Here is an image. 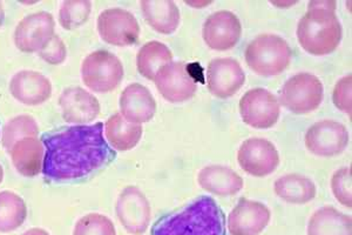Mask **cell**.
I'll list each match as a JSON object with an SVG mask.
<instances>
[{
	"label": "cell",
	"instance_id": "6da1fadb",
	"mask_svg": "<svg viewBox=\"0 0 352 235\" xmlns=\"http://www.w3.org/2000/svg\"><path fill=\"white\" fill-rule=\"evenodd\" d=\"M43 174L53 183L85 179L116 158L104 136V124L74 125L45 133Z\"/></svg>",
	"mask_w": 352,
	"mask_h": 235
},
{
	"label": "cell",
	"instance_id": "7a4b0ae2",
	"mask_svg": "<svg viewBox=\"0 0 352 235\" xmlns=\"http://www.w3.org/2000/svg\"><path fill=\"white\" fill-rule=\"evenodd\" d=\"M151 235H226V216L215 200L201 196L181 211L160 216Z\"/></svg>",
	"mask_w": 352,
	"mask_h": 235
},
{
	"label": "cell",
	"instance_id": "3957f363",
	"mask_svg": "<svg viewBox=\"0 0 352 235\" xmlns=\"http://www.w3.org/2000/svg\"><path fill=\"white\" fill-rule=\"evenodd\" d=\"M342 36V25L336 16V1H310L308 12L297 25V40L300 48L314 56H327L336 51Z\"/></svg>",
	"mask_w": 352,
	"mask_h": 235
},
{
	"label": "cell",
	"instance_id": "277c9868",
	"mask_svg": "<svg viewBox=\"0 0 352 235\" xmlns=\"http://www.w3.org/2000/svg\"><path fill=\"white\" fill-rule=\"evenodd\" d=\"M244 57L249 68L258 76H275L288 68L292 51L282 37L265 33L249 43Z\"/></svg>",
	"mask_w": 352,
	"mask_h": 235
},
{
	"label": "cell",
	"instance_id": "5b68a950",
	"mask_svg": "<svg viewBox=\"0 0 352 235\" xmlns=\"http://www.w3.org/2000/svg\"><path fill=\"white\" fill-rule=\"evenodd\" d=\"M121 60L106 50L89 53L81 65V79L85 86L98 93L116 90L124 79Z\"/></svg>",
	"mask_w": 352,
	"mask_h": 235
},
{
	"label": "cell",
	"instance_id": "8992f818",
	"mask_svg": "<svg viewBox=\"0 0 352 235\" xmlns=\"http://www.w3.org/2000/svg\"><path fill=\"white\" fill-rule=\"evenodd\" d=\"M324 96L323 84L311 73H297L285 81L280 93V105L295 114H307L320 108Z\"/></svg>",
	"mask_w": 352,
	"mask_h": 235
},
{
	"label": "cell",
	"instance_id": "52a82bcc",
	"mask_svg": "<svg viewBox=\"0 0 352 235\" xmlns=\"http://www.w3.org/2000/svg\"><path fill=\"white\" fill-rule=\"evenodd\" d=\"M98 32L101 39L113 46L135 44L140 37V25L135 16L120 8H107L98 17Z\"/></svg>",
	"mask_w": 352,
	"mask_h": 235
},
{
	"label": "cell",
	"instance_id": "ba28073f",
	"mask_svg": "<svg viewBox=\"0 0 352 235\" xmlns=\"http://www.w3.org/2000/svg\"><path fill=\"white\" fill-rule=\"evenodd\" d=\"M240 113L242 120L250 127L272 128L280 118V101L265 88H252L241 98Z\"/></svg>",
	"mask_w": 352,
	"mask_h": 235
},
{
	"label": "cell",
	"instance_id": "9c48e42d",
	"mask_svg": "<svg viewBox=\"0 0 352 235\" xmlns=\"http://www.w3.org/2000/svg\"><path fill=\"white\" fill-rule=\"evenodd\" d=\"M156 88L169 103H184L194 96L197 84L189 72L188 66L182 61H172L164 65L156 73Z\"/></svg>",
	"mask_w": 352,
	"mask_h": 235
},
{
	"label": "cell",
	"instance_id": "30bf717a",
	"mask_svg": "<svg viewBox=\"0 0 352 235\" xmlns=\"http://www.w3.org/2000/svg\"><path fill=\"white\" fill-rule=\"evenodd\" d=\"M116 212L118 219L129 234L141 235L148 229L151 205L135 186H129L121 192L116 200Z\"/></svg>",
	"mask_w": 352,
	"mask_h": 235
},
{
	"label": "cell",
	"instance_id": "8fae6325",
	"mask_svg": "<svg viewBox=\"0 0 352 235\" xmlns=\"http://www.w3.org/2000/svg\"><path fill=\"white\" fill-rule=\"evenodd\" d=\"M237 160L244 172L256 178H263L275 172L280 163V156L272 141L263 138H250L239 148Z\"/></svg>",
	"mask_w": 352,
	"mask_h": 235
},
{
	"label": "cell",
	"instance_id": "7c38bea8",
	"mask_svg": "<svg viewBox=\"0 0 352 235\" xmlns=\"http://www.w3.org/2000/svg\"><path fill=\"white\" fill-rule=\"evenodd\" d=\"M56 30V21L51 13H32L25 17L14 30V44L21 52H39L50 40L52 39Z\"/></svg>",
	"mask_w": 352,
	"mask_h": 235
},
{
	"label": "cell",
	"instance_id": "4fadbf2b",
	"mask_svg": "<svg viewBox=\"0 0 352 235\" xmlns=\"http://www.w3.org/2000/svg\"><path fill=\"white\" fill-rule=\"evenodd\" d=\"M348 145V130L336 120H320L305 133V146L315 156H338Z\"/></svg>",
	"mask_w": 352,
	"mask_h": 235
},
{
	"label": "cell",
	"instance_id": "5bb4252c",
	"mask_svg": "<svg viewBox=\"0 0 352 235\" xmlns=\"http://www.w3.org/2000/svg\"><path fill=\"white\" fill-rule=\"evenodd\" d=\"M242 34V25L235 13L217 11L204 21L202 37L204 43L215 51H228L236 46Z\"/></svg>",
	"mask_w": 352,
	"mask_h": 235
},
{
	"label": "cell",
	"instance_id": "9a60e30c",
	"mask_svg": "<svg viewBox=\"0 0 352 235\" xmlns=\"http://www.w3.org/2000/svg\"><path fill=\"white\" fill-rule=\"evenodd\" d=\"M245 81V74L240 63L230 58H219L209 63L207 85L212 96L227 99L240 91Z\"/></svg>",
	"mask_w": 352,
	"mask_h": 235
},
{
	"label": "cell",
	"instance_id": "2e32d148",
	"mask_svg": "<svg viewBox=\"0 0 352 235\" xmlns=\"http://www.w3.org/2000/svg\"><path fill=\"white\" fill-rule=\"evenodd\" d=\"M59 106L63 119L73 125H88L99 116L101 111L98 98L79 86L64 90L59 98Z\"/></svg>",
	"mask_w": 352,
	"mask_h": 235
},
{
	"label": "cell",
	"instance_id": "e0dca14e",
	"mask_svg": "<svg viewBox=\"0 0 352 235\" xmlns=\"http://www.w3.org/2000/svg\"><path fill=\"white\" fill-rule=\"evenodd\" d=\"M272 213L264 203L241 199L228 216L232 235H260L268 226Z\"/></svg>",
	"mask_w": 352,
	"mask_h": 235
},
{
	"label": "cell",
	"instance_id": "ac0fdd59",
	"mask_svg": "<svg viewBox=\"0 0 352 235\" xmlns=\"http://www.w3.org/2000/svg\"><path fill=\"white\" fill-rule=\"evenodd\" d=\"M14 99L26 106H38L52 96V83L43 73L24 70L16 72L8 85Z\"/></svg>",
	"mask_w": 352,
	"mask_h": 235
},
{
	"label": "cell",
	"instance_id": "d6986e66",
	"mask_svg": "<svg viewBox=\"0 0 352 235\" xmlns=\"http://www.w3.org/2000/svg\"><path fill=\"white\" fill-rule=\"evenodd\" d=\"M121 116L133 124L148 123L156 113V101L148 88L144 85L131 84L120 96Z\"/></svg>",
	"mask_w": 352,
	"mask_h": 235
},
{
	"label": "cell",
	"instance_id": "ffe728a7",
	"mask_svg": "<svg viewBox=\"0 0 352 235\" xmlns=\"http://www.w3.org/2000/svg\"><path fill=\"white\" fill-rule=\"evenodd\" d=\"M197 181L204 191L219 196H235L243 188V179L236 172L222 165H210L201 170Z\"/></svg>",
	"mask_w": 352,
	"mask_h": 235
},
{
	"label": "cell",
	"instance_id": "44dd1931",
	"mask_svg": "<svg viewBox=\"0 0 352 235\" xmlns=\"http://www.w3.org/2000/svg\"><path fill=\"white\" fill-rule=\"evenodd\" d=\"M10 154L13 166L21 176L32 178L43 172L45 147L41 139L36 136H28L16 141Z\"/></svg>",
	"mask_w": 352,
	"mask_h": 235
},
{
	"label": "cell",
	"instance_id": "7402d4cb",
	"mask_svg": "<svg viewBox=\"0 0 352 235\" xmlns=\"http://www.w3.org/2000/svg\"><path fill=\"white\" fill-rule=\"evenodd\" d=\"M146 23L161 34H172L180 24V10L172 0H142Z\"/></svg>",
	"mask_w": 352,
	"mask_h": 235
},
{
	"label": "cell",
	"instance_id": "603a6c76",
	"mask_svg": "<svg viewBox=\"0 0 352 235\" xmlns=\"http://www.w3.org/2000/svg\"><path fill=\"white\" fill-rule=\"evenodd\" d=\"M308 235H352L351 216L336 208H320L309 220Z\"/></svg>",
	"mask_w": 352,
	"mask_h": 235
},
{
	"label": "cell",
	"instance_id": "cb8c5ba5",
	"mask_svg": "<svg viewBox=\"0 0 352 235\" xmlns=\"http://www.w3.org/2000/svg\"><path fill=\"white\" fill-rule=\"evenodd\" d=\"M276 196L285 203L305 205L315 199L316 185L308 176L292 173L280 176L274 183Z\"/></svg>",
	"mask_w": 352,
	"mask_h": 235
},
{
	"label": "cell",
	"instance_id": "d4e9b609",
	"mask_svg": "<svg viewBox=\"0 0 352 235\" xmlns=\"http://www.w3.org/2000/svg\"><path fill=\"white\" fill-rule=\"evenodd\" d=\"M142 126L124 119L120 113L111 116L104 124V136L113 150L126 152L135 147L142 136Z\"/></svg>",
	"mask_w": 352,
	"mask_h": 235
},
{
	"label": "cell",
	"instance_id": "484cf974",
	"mask_svg": "<svg viewBox=\"0 0 352 235\" xmlns=\"http://www.w3.org/2000/svg\"><path fill=\"white\" fill-rule=\"evenodd\" d=\"M173 53L167 45L160 41H149L139 50L136 56V66L141 76L146 79H155L156 73L159 72L164 65L172 63Z\"/></svg>",
	"mask_w": 352,
	"mask_h": 235
},
{
	"label": "cell",
	"instance_id": "4316f807",
	"mask_svg": "<svg viewBox=\"0 0 352 235\" xmlns=\"http://www.w3.org/2000/svg\"><path fill=\"white\" fill-rule=\"evenodd\" d=\"M26 218L28 207L23 198L13 192H0V233L16 231Z\"/></svg>",
	"mask_w": 352,
	"mask_h": 235
},
{
	"label": "cell",
	"instance_id": "83f0119b",
	"mask_svg": "<svg viewBox=\"0 0 352 235\" xmlns=\"http://www.w3.org/2000/svg\"><path fill=\"white\" fill-rule=\"evenodd\" d=\"M39 133V126L34 118L31 116H14L4 125L1 131V144L10 153L13 145L28 136H36Z\"/></svg>",
	"mask_w": 352,
	"mask_h": 235
},
{
	"label": "cell",
	"instance_id": "f1b7e54d",
	"mask_svg": "<svg viewBox=\"0 0 352 235\" xmlns=\"http://www.w3.org/2000/svg\"><path fill=\"white\" fill-rule=\"evenodd\" d=\"M92 12V3L88 0H66L59 10V24L65 30H74L87 23Z\"/></svg>",
	"mask_w": 352,
	"mask_h": 235
},
{
	"label": "cell",
	"instance_id": "f546056e",
	"mask_svg": "<svg viewBox=\"0 0 352 235\" xmlns=\"http://www.w3.org/2000/svg\"><path fill=\"white\" fill-rule=\"evenodd\" d=\"M73 235H116V226L104 214L89 213L76 223Z\"/></svg>",
	"mask_w": 352,
	"mask_h": 235
},
{
	"label": "cell",
	"instance_id": "4dcf8cb0",
	"mask_svg": "<svg viewBox=\"0 0 352 235\" xmlns=\"http://www.w3.org/2000/svg\"><path fill=\"white\" fill-rule=\"evenodd\" d=\"M331 190L337 201L344 207L352 208L351 168L342 167L333 173Z\"/></svg>",
	"mask_w": 352,
	"mask_h": 235
},
{
	"label": "cell",
	"instance_id": "1f68e13d",
	"mask_svg": "<svg viewBox=\"0 0 352 235\" xmlns=\"http://www.w3.org/2000/svg\"><path fill=\"white\" fill-rule=\"evenodd\" d=\"M351 93L352 76L351 74L343 76L337 81L336 86L332 92V101L340 111L344 112L351 116Z\"/></svg>",
	"mask_w": 352,
	"mask_h": 235
},
{
	"label": "cell",
	"instance_id": "d6a6232c",
	"mask_svg": "<svg viewBox=\"0 0 352 235\" xmlns=\"http://www.w3.org/2000/svg\"><path fill=\"white\" fill-rule=\"evenodd\" d=\"M38 53L41 59L50 65L63 64L67 58V48L59 36L53 37Z\"/></svg>",
	"mask_w": 352,
	"mask_h": 235
},
{
	"label": "cell",
	"instance_id": "836d02e7",
	"mask_svg": "<svg viewBox=\"0 0 352 235\" xmlns=\"http://www.w3.org/2000/svg\"><path fill=\"white\" fill-rule=\"evenodd\" d=\"M21 235H50V233L45 231V229H41V228H31V229H28Z\"/></svg>",
	"mask_w": 352,
	"mask_h": 235
},
{
	"label": "cell",
	"instance_id": "e575fe53",
	"mask_svg": "<svg viewBox=\"0 0 352 235\" xmlns=\"http://www.w3.org/2000/svg\"><path fill=\"white\" fill-rule=\"evenodd\" d=\"M4 20H5V11H4V5H3V3L0 1V28L3 26V24H4Z\"/></svg>",
	"mask_w": 352,
	"mask_h": 235
},
{
	"label": "cell",
	"instance_id": "d590c367",
	"mask_svg": "<svg viewBox=\"0 0 352 235\" xmlns=\"http://www.w3.org/2000/svg\"><path fill=\"white\" fill-rule=\"evenodd\" d=\"M3 180H4V170H3V166L0 165V183H3Z\"/></svg>",
	"mask_w": 352,
	"mask_h": 235
}]
</instances>
